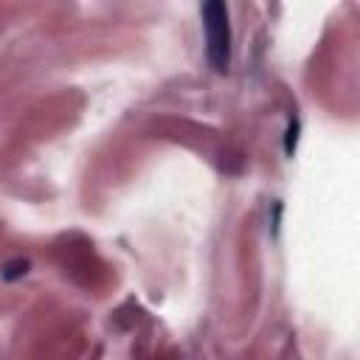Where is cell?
<instances>
[{"label": "cell", "instance_id": "cell-1", "mask_svg": "<svg viewBox=\"0 0 360 360\" xmlns=\"http://www.w3.org/2000/svg\"><path fill=\"white\" fill-rule=\"evenodd\" d=\"M202 28H205V53L217 73H228L231 65V22L228 8L219 0H208L200 6Z\"/></svg>", "mask_w": 360, "mask_h": 360}, {"label": "cell", "instance_id": "cell-2", "mask_svg": "<svg viewBox=\"0 0 360 360\" xmlns=\"http://www.w3.org/2000/svg\"><path fill=\"white\" fill-rule=\"evenodd\" d=\"M25 273H28V262H22V259H17V262L3 267V278H8V281H14V278H20Z\"/></svg>", "mask_w": 360, "mask_h": 360}, {"label": "cell", "instance_id": "cell-3", "mask_svg": "<svg viewBox=\"0 0 360 360\" xmlns=\"http://www.w3.org/2000/svg\"><path fill=\"white\" fill-rule=\"evenodd\" d=\"M295 132H298V121L292 118L290 127H287V141H284V152H287V155L295 152Z\"/></svg>", "mask_w": 360, "mask_h": 360}]
</instances>
